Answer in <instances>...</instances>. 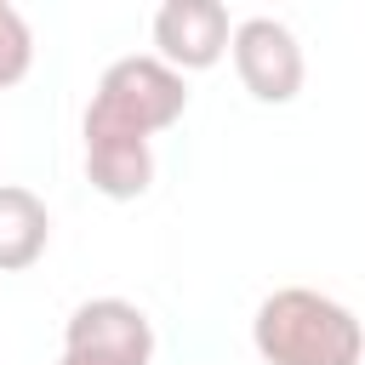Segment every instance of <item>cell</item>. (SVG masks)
<instances>
[{"label": "cell", "mask_w": 365, "mask_h": 365, "mask_svg": "<svg viewBox=\"0 0 365 365\" xmlns=\"http://www.w3.org/2000/svg\"><path fill=\"white\" fill-rule=\"evenodd\" d=\"M228 6L222 0H165L154 11V51L171 74H200V68H217L222 51H228Z\"/></svg>", "instance_id": "4"}, {"label": "cell", "mask_w": 365, "mask_h": 365, "mask_svg": "<svg viewBox=\"0 0 365 365\" xmlns=\"http://www.w3.org/2000/svg\"><path fill=\"white\" fill-rule=\"evenodd\" d=\"M51 245V211L34 188L0 182V274H23Z\"/></svg>", "instance_id": "6"}, {"label": "cell", "mask_w": 365, "mask_h": 365, "mask_svg": "<svg viewBox=\"0 0 365 365\" xmlns=\"http://www.w3.org/2000/svg\"><path fill=\"white\" fill-rule=\"evenodd\" d=\"M188 108V80L171 74L160 57H120L103 68L91 108H86V137H120V143H148L154 131L177 125Z\"/></svg>", "instance_id": "2"}, {"label": "cell", "mask_w": 365, "mask_h": 365, "mask_svg": "<svg viewBox=\"0 0 365 365\" xmlns=\"http://www.w3.org/2000/svg\"><path fill=\"white\" fill-rule=\"evenodd\" d=\"M63 354H97V359H120V365H148L154 359V325L125 297H91V302H80L68 314Z\"/></svg>", "instance_id": "5"}, {"label": "cell", "mask_w": 365, "mask_h": 365, "mask_svg": "<svg viewBox=\"0 0 365 365\" xmlns=\"http://www.w3.org/2000/svg\"><path fill=\"white\" fill-rule=\"evenodd\" d=\"M251 342L268 365H359L365 336L348 302L308 291V285H279L257 302Z\"/></svg>", "instance_id": "1"}, {"label": "cell", "mask_w": 365, "mask_h": 365, "mask_svg": "<svg viewBox=\"0 0 365 365\" xmlns=\"http://www.w3.org/2000/svg\"><path fill=\"white\" fill-rule=\"evenodd\" d=\"M29 63H34V34H29L23 11L0 0V91L17 86V80L29 74Z\"/></svg>", "instance_id": "8"}, {"label": "cell", "mask_w": 365, "mask_h": 365, "mask_svg": "<svg viewBox=\"0 0 365 365\" xmlns=\"http://www.w3.org/2000/svg\"><path fill=\"white\" fill-rule=\"evenodd\" d=\"M57 365H120V359H97V354H63Z\"/></svg>", "instance_id": "9"}, {"label": "cell", "mask_w": 365, "mask_h": 365, "mask_svg": "<svg viewBox=\"0 0 365 365\" xmlns=\"http://www.w3.org/2000/svg\"><path fill=\"white\" fill-rule=\"evenodd\" d=\"M234 51V74L257 103H291L302 91V46L285 23L274 17H245L228 34Z\"/></svg>", "instance_id": "3"}, {"label": "cell", "mask_w": 365, "mask_h": 365, "mask_svg": "<svg viewBox=\"0 0 365 365\" xmlns=\"http://www.w3.org/2000/svg\"><path fill=\"white\" fill-rule=\"evenodd\" d=\"M86 177L103 200H137L154 182V148L120 137H86Z\"/></svg>", "instance_id": "7"}]
</instances>
